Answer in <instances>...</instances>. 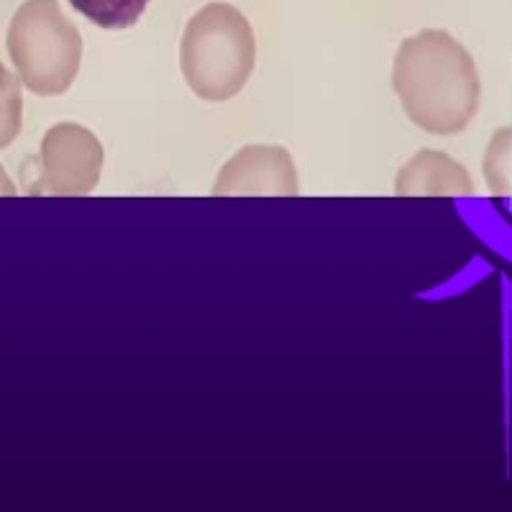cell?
<instances>
[{
    "mask_svg": "<svg viewBox=\"0 0 512 512\" xmlns=\"http://www.w3.org/2000/svg\"><path fill=\"white\" fill-rule=\"evenodd\" d=\"M512 131L500 128L495 131L492 141L487 146L484 157V175H487L489 190L495 195H510V162H512Z\"/></svg>",
    "mask_w": 512,
    "mask_h": 512,
    "instance_id": "cell-9",
    "label": "cell"
},
{
    "mask_svg": "<svg viewBox=\"0 0 512 512\" xmlns=\"http://www.w3.org/2000/svg\"><path fill=\"white\" fill-rule=\"evenodd\" d=\"M297 169L287 149L251 144L233 154L213 185V195H297Z\"/></svg>",
    "mask_w": 512,
    "mask_h": 512,
    "instance_id": "cell-5",
    "label": "cell"
},
{
    "mask_svg": "<svg viewBox=\"0 0 512 512\" xmlns=\"http://www.w3.org/2000/svg\"><path fill=\"white\" fill-rule=\"evenodd\" d=\"M392 88L402 111L425 134H461L479 111L477 64L448 31L425 29L397 49Z\"/></svg>",
    "mask_w": 512,
    "mask_h": 512,
    "instance_id": "cell-1",
    "label": "cell"
},
{
    "mask_svg": "<svg viewBox=\"0 0 512 512\" xmlns=\"http://www.w3.org/2000/svg\"><path fill=\"white\" fill-rule=\"evenodd\" d=\"M0 195H16V185H13L3 167H0Z\"/></svg>",
    "mask_w": 512,
    "mask_h": 512,
    "instance_id": "cell-10",
    "label": "cell"
},
{
    "mask_svg": "<svg viewBox=\"0 0 512 512\" xmlns=\"http://www.w3.org/2000/svg\"><path fill=\"white\" fill-rule=\"evenodd\" d=\"M41 172L31 192L47 195H88L103 172V146L80 123H57L41 141Z\"/></svg>",
    "mask_w": 512,
    "mask_h": 512,
    "instance_id": "cell-4",
    "label": "cell"
},
{
    "mask_svg": "<svg viewBox=\"0 0 512 512\" xmlns=\"http://www.w3.org/2000/svg\"><path fill=\"white\" fill-rule=\"evenodd\" d=\"M397 195H472V177L443 152L423 149L402 164L395 180Z\"/></svg>",
    "mask_w": 512,
    "mask_h": 512,
    "instance_id": "cell-6",
    "label": "cell"
},
{
    "mask_svg": "<svg viewBox=\"0 0 512 512\" xmlns=\"http://www.w3.org/2000/svg\"><path fill=\"white\" fill-rule=\"evenodd\" d=\"M254 62V29L236 6L208 3L187 21L180 70L198 98L221 103L239 95L254 72Z\"/></svg>",
    "mask_w": 512,
    "mask_h": 512,
    "instance_id": "cell-2",
    "label": "cell"
},
{
    "mask_svg": "<svg viewBox=\"0 0 512 512\" xmlns=\"http://www.w3.org/2000/svg\"><path fill=\"white\" fill-rule=\"evenodd\" d=\"M77 13L100 29H128L146 11L149 0H70Z\"/></svg>",
    "mask_w": 512,
    "mask_h": 512,
    "instance_id": "cell-7",
    "label": "cell"
},
{
    "mask_svg": "<svg viewBox=\"0 0 512 512\" xmlns=\"http://www.w3.org/2000/svg\"><path fill=\"white\" fill-rule=\"evenodd\" d=\"M24 123V95L16 77L0 64V149H6L21 134Z\"/></svg>",
    "mask_w": 512,
    "mask_h": 512,
    "instance_id": "cell-8",
    "label": "cell"
},
{
    "mask_svg": "<svg viewBox=\"0 0 512 512\" xmlns=\"http://www.w3.org/2000/svg\"><path fill=\"white\" fill-rule=\"evenodd\" d=\"M8 54L31 93L54 98L70 90L82 59V36L59 0H26L8 26Z\"/></svg>",
    "mask_w": 512,
    "mask_h": 512,
    "instance_id": "cell-3",
    "label": "cell"
}]
</instances>
